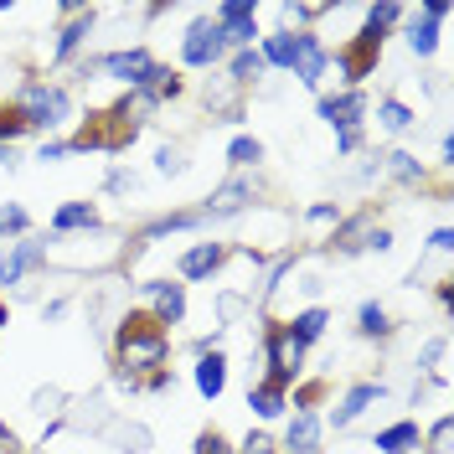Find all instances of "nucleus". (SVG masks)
I'll return each instance as SVG.
<instances>
[{"mask_svg": "<svg viewBox=\"0 0 454 454\" xmlns=\"http://www.w3.org/2000/svg\"><path fill=\"white\" fill-rule=\"evenodd\" d=\"M377 397H382V387H377V382H362V387H351V393H346V403L336 408V424L346 428L351 419H356V413H362V408H367V403H377Z\"/></svg>", "mask_w": 454, "mask_h": 454, "instance_id": "2eb2a0df", "label": "nucleus"}, {"mask_svg": "<svg viewBox=\"0 0 454 454\" xmlns=\"http://www.w3.org/2000/svg\"><path fill=\"white\" fill-rule=\"evenodd\" d=\"M98 67H104L109 78H124L129 88H145V78L155 73V62H150V52H145V47H135V52H109Z\"/></svg>", "mask_w": 454, "mask_h": 454, "instance_id": "423d86ee", "label": "nucleus"}, {"mask_svg": "<svg viewBox=\"0 0 454 454\" xmlns=\"http://www.w3.org/2000/svg\"><path fill=\"white\" fill-rule=\"evenodd\" d=\"M248 408H254L258 419H279L284 413V387L279 382H258L254 393H248Z\"/></svg>", "mask_w": 454, "mask_h": 454, "instance_id": "4468645a", "label": "nucleus"}, {"mask_svg": "<svg viewBox=\"0 0 454 454\" xmlns=\"http://www.w3.org/2000/svg\"><path fill=\"white\" fill-rule=\"evenodd\" d=\"M310 223H315V227H325V223H336V207H310Z\"/></svg>", "mask_w": 454, "mask_h": 454, "instance_id": "473e14b6", "label": "nucleus"}, {"mask_svg": "<svg viewBox=\"0 0 454 454\" xmlns=\"http://www.w3.org/2000/svg\"><path fill=\"white\" fill-rule=\"evenodd\" d=\"M145 294L155 300V320H160V325H176V320L186 315V289H181V284L150 279V284H145Z\"/></svg>", "mask_w": 454, "mask_h": 454, "instance_id": "6e6552de", "label": "nucleus"}, {"mask_svg": "<svg viewBox=\"0 0 454 454\" xmlns=\"http://www.w3.org/2000/svg\"><path fill=\"white\" fill-rule=\"evenodd\" d=\"M62 155H67V145H42V155H36V160H62Z\"/></svg>", "mask_w": 454, "mask_h": 454, "instance_id": "f704fd0d", "label": "nucleus"}, {"mask_svg": "<svg viewBox=\"0 0 454 454\" xmlns=\"http://www.w3.org/2000/svg\"><path fill=\"white\" fill-rule=\"evenodd\" d=\"M408 444H419V424H393L387 434H377V444H372V450H382V454H403Z\"/></svg>", "mask_w": 454, "mask_h": 454, "instance_id": "f3484780", "label": "nucleus"}, {"mask_svg": "<svg viewBox=\"0 0 454 454\" xmlns=\"http://www.w3.org/2000/svg\"><path fill=\"white\" fill-rule=\"evenodd\" d=\"M114 351H119V367L124 372H160L166 367V325L155 320V315H129L124 325H119V340H114Z\"/></svg>", "mask_w": 454, "mask_h": 454, "instance_id": "f257e3e1", "label": "nucleus"}, {"mask_svg": "<svg viewBox=\"0 0 454 454\" xmlns=\"http://www.w3.org/2000/svg\"><path fill=\"white\" fill-rule=\"evenodd\" d=\"M284 444H289V454H315V444H320V419H315L310 408L289 424V439Z\"/></svg>", "mask_w": 454, "mask_h": 454, "instance_id": "f8f14e48", "label": "nucleus"}, {"mask_svg": "<svg viewBox=\"0 0 454 454\" xmlns=\"http://www.w3.org/2000/svg\"><path fill=\"white\" fill-rule=\"evenodd\" d=\"M367 109V98L362 93H340V98H320V119L325 124H336V129H356V119Z\"/></svg>", "mask_w": 454, "mask_h": 454, "instance_id": "9d476101", "label": "nucleus"}, {"mask_svg": "<svg viewBox=\"0 0 454 454\" xmlns=\"http://www.w3.org/2000/svg\"><path fill=\"white\" fill-rule=\"evenodd\" d=\"M450 243H454L450 227H439V232H434V254H450Z\"/></svg>", "mask_w": 454, "mask_h": 454, "instance_id": "72a5a7b5", "label": "nucleus"}, {"mask_svg": "<svg viewBox=\"0 0 454 454\" xmlns=\"http://www.w3.org/2000/svg\"><path fill=\"white\" fill-rule=\"evenodd\" d=\"M155 166H160V176H176L186 160H181V150H160V155H155Z\"/></svg>", "mask_w": 454, "mask_h": 454, "instance_id": "7c9ffc66", "label": "nucleus"}, {"mask_svg": "<svg viewBox=\"0 0 454 454\" xmlns=\"http://www.w3.org/2000/svg\"><path fill=\"white\" fill-rule=\"evenodd\" d=\"M223 47H227L223 27H217V21H197V27L186 31V42H181V57H186L192 67H212V62L223 57Z\"/></svg>", "mask_w": 454, "mask_h": 454, "instance_id": "39448f33", "label": "nucleus"}, {"mask_svg": "<svg viewBox=\"0 0 454 454\" xmlns=\"http://www.w3.org/2000/svg\"><path fill=\"white\" fill-rule=\"evenodd\" d=\"M227 160H232V166H258V160H263V145L243 135V140H232V150H227Z\"/></svg>", "mask_w": 454, "mask_h": 454, "instance_id": "b1692460", "label": "nucleus"}, {"mask_svg": "<svg viewBox=\"0 0 454 454\" xmlns=\"http://www.w3.org/2000/svg\"><path fill=\"white\" fill-rule=\"evenodd\" d=\"M254 197V192H248V186H243V181H232V186H223V192H217V197L207 201V212H238V207H243V201Z\"/></svg>", "mask_w": 454, "mask_h": 454, "instance_id": "aec40b11", "label": "nucleus"}, {"mask_svg": "<svg viewBox=\"0 0 454 454\" xmlns=\"http://www.w3.org/2000/svg\"><path fill=\"white\" fill-rule=\"evenodd\" d=\"M0 232H27V212L21 207H0Z\"/></svg>", "mask_w": 454, "mask_h": 454, "instance_id": "cd10ccee", "label": "nucleus"}, {"mask_svg": "<svg viewBox=\"0 0 454 454\" xmlns=\"http://www.w3.org/2000/svg\"><path fill=\"white\" fill-rule=\"evenodd\" d=\"M0 325H5V305H0Z\"/></svg>", "mask_w": 454, "mask_h": 454, "instance_id": "4c0bfd02", "label": "nucleus"}, {"mask_svg": "<svg viewBox=\"0 0 454 454\" xmlns=\"http://www.w3.org/2000/svg\"><path fill=\"white\" fill-rule=\"evenodd\" d=\"M197 387H201V397H217L227 387V362L217 356V351L197 362Z\"/></svg>", "mask_w": 454, "mask_h": 454, "instance_id": "ddd939ff", "label": "nucleus"}, {"mask_svg": "<svg viewBox=\"0 0 454 454\" xmlns=\"http://www.w3.org/2000/svg\"><path fill=\"white\" fill-rule=\"evenodd\" d=\"M21 119H27V129H52V124H62L67 119V93L62 88H42L31 83L27 93H21Z\"/></svg>", "mask_w": 454, "mask_h": 454, "instance_id": "f03ea898", "label": "nucleus"}, {"mask_svg": "<svg viewBox=\"0 0 454 454\" xmlns=\"http://www.w3.org/2000/svg\"><path fill=\"white\" fill-rule=\"evenodd\" d=\"M408 47H413V52L419 57H428L434 52V47H439V21H413V31H408Z\"/></svg>", "mask_w": 454, "mask_h": 454, "instance_id": "412c9836", "label": "nucleus"}, {"mask_svg": "<svg viewBox=\"0 0 454 454\" xmlns=\"http://www.w3.org/2000/svg\"><path fill=\"white\" fill-rule=\"evenodd\" d=\"M428 454H450V419L434 424V439H428Z\"/></svg>", "mask_w": 454, "mask_h": 454, "instance_id": "c85d7f7f", "label": "nucleus"}, {"mask_svg": "<svg viewBox=\"0 0 454 454\" xmlns=\"http://www.w3.org/2000/svg\"><path fill=\"white\" fill-rule=\"evenodd\" d=\"M320 331H325V310H305L289 320V336L300 340V346H310V340H320Z\"/></svg>", "mask_w": 454, "mask_h": 454, "instance_id": "6ab92c4d", "label": "nucleus"}, {"mask_svg": "<svg viewBox=\"0 0 454 454\" xmlns=\"http://www.w3.org/2000/svg\"><path fill=\"white\" fill-rule=\"evenodd\" d=\"M377 119H382L387 129H408V124H413V109H403L397 98H382V109H377Z\"/></svg>", "mask_w": 454, "mask_h": 454, "instance_id": "393cba45", "label": "nucleus"}, {"mask_svg": "<svg viewBox=\"0 0 454 454\" xmlns=\"http://www.w3.org/2000/svg\"><path fill=\"white\" fill-rule=\"evenodd\" d=\"M88 27H93V16H78V21H73V27H67V31H62V36H57V62H62V57H73V52H78V42H83V36H88Z\"/></svg>", "mask_w": 454, "mask_h": 454, "instance_id": "4be33fe9", "label": "nucleus"}, {"mask_svg": "<svg viewBox=\"0 0 454 454\" xmlns=\"http://www.w3.org/2000/svg\"><path fill=\"white\" fill-rule=\"evenodd\" d=\"M0 454H16V439H11V428L0 424Z\"/></svg>", "mask_w": 454, "mask_h": 454, "instance_id": "e433bc0d", "label": "nucleus"}, {"mask_svg": "<svg viewBox=\"0 0 454 454\" xmlns=\"http://www.w3.org/2000/svg\"><path fill=\"white\" fill-rule=\"evenodd\" d=\"M258 73H263V57L254 47H243V52L232 57V83H254Z\"/></svg>", "mask_w": 454, "mask_h": 454, "instance_id": "5701e85b", "label": "nucleus"}, {"mask_svg": "<svg viewBox=\"0 0 454 454\" xmlns=\"http://www.w3.org/2000/svg\"><path fill=\"white\" fill-rule=\"evenodd\" d=\"M377 57H382V31L362 27V31H356V42L336 57V67H340V78H346V83H356V78H367V73H372V62H377Z\"/></svg>", "mask_w": 454, "mask_h": 454, "instance_id": "20e7f679", "label": "nucleus"}, {"mask_svg": "<svg viewBox=\"0 0 454 454\" xmlns=\"http://www.w3.org/2000/svg\"><path fill=\"white\" fill-rule=\"evenodd\" d=\"M362 331L367 336H387V310L382 305H362Z\"/></svg>", "mask_w": 454, "mask_h": 454, "instance_id": "a878e982", "label": "nucleus"}, {"mask_svg": "<svg viewBox=\"0 0 454 454\" xmlns=\"http://www.w3.org/2000/svg\"><path fill=\"white\" fill-rule=\"evenodd\" d=\"M93 223H98V212H93L88 201H67V207H57V217H52L57 232H73V227H93Z\"/></svg>", "mask_w": 454, "mask_h": 454, "instance_id": "dca6fc26", "label": "nucleus"}, {"mask_svg": "<svg viewBox=\"0 0 454 454\" xmlns=\"http://www.w3.org/2000/svg\"><path fill=\"white\" fill-rule=\"evenodd\" d=\"M238 454H274V439H269V434H248Z\"/></svg>", "mask_w": 454, "mask_h": 454, "instance_id": "c756f323", "label": "nucleus"}, {"mask_svg": "<svg viewBox=\"0 0 454 454\" xmlns=\"http://www.w3.org/2000/svg\"><path fill=\"white\" fill-rule=\"evenodd\" d=\"M294 78L305 88H315L325 78V47L315 42L310 31H294Z\"/></svg>", "mask_w": 454, "mask_h": 454, "instance_id": "0eeeda50", "label": "nucleus"}, {"mask_svg": "<svg viewBox=\"0 0 454 454\" xmlns=\"http://www.w3.org/2000/svg\"><path fill=\"white\" fill-rule=\"evenodd\" d=\"M42 258H47V248H42V243H16V248H11V254L0 258V284H21V274H27V269H36V263H42Z\"/></svg>", "mask_w": 454, "mask_h": 454, "instance_id": "1a4fd4ad", "label": "nucleus"}, {"mask_svg": "<svg viewBox=\"0 0 454 454\" xmlns=\"http://www.w3.org/2000/svg\"><path fill=\"white\" fill-rule=\"evenodd\" d=\"M300 362H305V346L289 336V325H274L269 331V382H294L300 377Z\"/></svg>", "mask_w": 454, "mask_h": 454, "instance_id": "7ed1b4c3", "label": "nucleus"}, {"mask_svg": "<svg viewBox=\"0 0 454 454\" xmlns=\"http://www.w3.org/2000/svg\"><path fill=\"white\" fill-rule=\"evenodd\" d=\"M258 57H263V62H274V67H294V31H279V36H269Z\"/></svg>", "mask_w": 454, "mask_h": 454, "instance_id": "a211bd4d", "label": "nucleus"}, {"mask_svg": "<svg viewBox=\"0 0 454 454\" xmlns=\"http://www.w3.org/2000/svg\"><path fill=\"white\" fill-rule=\"evenodd\" d=\"M362 145V129H340V150H356Z\"/></svg>", "mask_w": 454, "mask_h": 454, "instance_id": "c9c22d12", "label": "nucleus"}, {"mask_svg": "<svg viewBox=\"0 0 454 454\" xmlns=\"http://www.w3.org/2000/svg\"><path fill=\"white\" fill-rule=\"evenodd\" d=\"M387 160H393V170L403 176V181H419V176H424V166H419L413 155H403V150H397V155H387Z\"/></svg>", "mask_w": 454, "mask_h": 454, "instance_id": "bb28decb", "label": "nucleus"}, {"mask_svg": "<svg viewBox=\"0 0 454 454\" xmlns=\"http://www.w3.org/2000/svg\"><path fill=\"white\" fill-rule=\"evenodd\" d=\"M197 454H232V450L223 444V434H201V439H197Z\"/></svg>", "mask_w": 454, "mask_h": 454, "instance_id": "2f4dec72", "label": "nucleus"}, {"mask_svg": "<svg viewBox=\"0 0 454 454\" xmlns=\"http://www.w3.org/2000/svg\"><path fill=\"white\" fill-rule=\"evenodd\" d=\"M217 263H223V243H197L181 254V279H207Z\"/></svg>", "mask_w": 454, "mask_h": 454, "instance_id": "9b49d317", "label": "nucleus"}]
</instances>
